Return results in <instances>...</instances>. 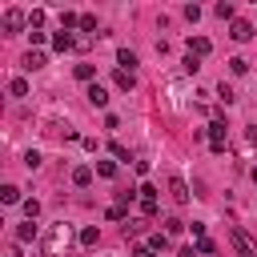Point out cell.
<instances>
[{"mask_svg": "<svg viewBox=\"0 0 257 257\" xmlns=\"http://www.w3.org/2000/svg\"><path fill=\"white\" fill-rule=\"evenodd\" d=\"M68 241H72L68 225H64V221H56V225H48V233H44V253H48V257H56L60 249H68Z\"/></svg>", "mask_w": 257, "mask_h": 257, "instance_id": "cell-1", "label": "cell"}, {"mask_svg": "<svg viewBox=\"0 0 257 257\" xmlns=\"http://www.w3.org/2000/svg\"><path fill=\"white\" fill-rule=\"evenodd\" d=\"M229 241H233L237 257H257V245L249 241V233H245V229H237V225H233V229H229Z\"/></svg>", "mask_w": 257, "mask_h": 257, "instance_id": "cell-2", "label": "cell"}, {"mask_svg": "<svg viewBox=\"0 0 257 257\" xmlns=\"http://www.w3.org/2000/svg\"><path fill=\"white\" fill-rule=\"evenodd\" d=\"M209 145H213V153H225V120L209 124Z\"/></svg>", "mask_w": 257, "mask_h": 257, "instance_id": "cell-3", "label": "cell"}, {"mask_svg": "<svg viewBox=\"0 0 257 257\" xmlns=\"http://www.w3.org/2000/svg\"><path fill=\"white\" fill-rule=\"evenodd\" d=\"M169 193H173V201H177V205H189V185H185L177 173L169 177Z\"/></svg>", "mask_w": 257, "mask_h": 257, "instance_id": "cell-4", "label": "cell"}, {"mask_svg": "<svg viewBox=\"0 0 257 257\" xmlns=\"http://www.w3.org/2000/svg\"><path fill=\"white\" fill-rule=\"evenodd\" d=\"M24 24H28V16H24L20 8H8V12H4V28H8V32H20Z\"/></svg>", "mask_w": 257, "mask_h": 257, "instance_id": "cell-5", "label": "cell"}, {"mask_svg": "<svg viewBox=\"0 0 257 257\" xmlns=\"http://www.w3.org/2000/svg\"><path fill=\"white\" fill-rule=\"evenodd\" d=\"M84 96H88V104H92V108H104V104H108V92H104L100 84H88V92H84Z\"/></svg>", "mask_w": 257, "mask_h": 257, "instance_id": "cell-6", "label": "cell"}, {"mask_svg": "<svg viewBox=\"0 0 257 257\" xmlns=\"http://www.w3.org/2000/svg\"><path fill=\"white\" fill-rule=\"evenodd\" d=\"M229 36H233V40H249V36H253V24H249V20H233Z\"/></svg>", "mask_w": 257, "mask_h": 257, "instance_id": "cell-7", "label": "cell"}, {"mask_svg": "<svg viewBox=\"0 0 257 257\" xmlns=\"http://www.w3.org/2000/svg\"><path fill=\"white\" fill-rule=\"evenodd\" d=\"M209 48H213V44H209L205 36H189V52H193V56H205Z\"/></svg>", "mask_w": 257, "mask_h": 257, "instance_id": "cell-8", "label": "cell"}, {"mask_svg": "<svg viewBox=\"0 0 257 257\" xmlns=\"http://www.w3.org/2000/svg\"><path fill=\"white\" fill-rule=\"evenodd\" d=\"M88 181H92V169H88V165H76V169H72V185H80V189H84Z\"/></svg>", "mask_w": 257, "mask_h": 257, "instance_id": "cell-9", "label": "cell"}, {"mask_svg": "<svg viewBox=\"0 0 257 257\" xmlns=\"http://www.w3.org/2000/svg\"><path fill=\"white\" fill-rule=\"evenodd\" d=\"M169 92H173V104L181 108L185 104V80H169Z\"/></svg>", "mask_w": 257, "mask_h": 257, "instance_id": "cell-10", "label": "cell"}, {"mask_svg": "<svg viewBox=\"0 0 257 257\" xmlns=\"http://www.w3.org/2000/svg\"><path fill=\"white\" fill-rule=\"evenodd\" d=\"M24 68H28V72L44 68V52H28V56H24Z\"/></svg>", "mask_w": 257, "mask_h": 257, "instance_id": "cell-11", "label": "cell"}, {"mask_svg": "<svg viewBox=\"0 0 257 257\" xmlns=\"http://www.w3.org/2000/svg\"><path fill=\"white\" fill-rule=\"evenodd\" d=\"M116 60L124 64V72H133V68H137V52H128V48H120V52H116Z\"/></svg>", "mask_w": 257, "mask_h": 257, "instance_id": "cell-12", "label": "cell"}, {"mask_svg": "<svg viewBox=\"0 0 257 257\" xmlns=\"http://www.w3.org/2000/svg\"><path fill=\"white\" fill-rule=\"evenodd\" d=\"M0 201H4V205H16V201H20V189H16V185H4V189H0Z\"/></svg>", "mask_w": 257, "mask_h": 257, "instance_id": "cell-13", "label": "cell"}, {"mask_svg": "<svg viewBox=\"0 0 257 257\" xmlns=\"http://www.w3.org/2000/svg\"><path fill=\"white\" fill-rule=\"evenodd\" d=\"M52 44H56V52H68V48H72V36H68V32H56Z\"/></svg>", "mask_w": 257, "mask_h": 257, "instance_id": "cell-14", "label": "cell"}, {"mask_svg": "<svg viewBox=\"0 0 257 257\" xmlns=\"http://www.w3.org/2000/svg\"><path fill=\"white\" fill-rule=\"evenodd\" d=\"M112 80H116V88H133V84H137V76H133V72H124V68H120Z\"/></svg>", "mask_w": 257, "mask_h": 257, "instance_id": "cell-15", "label": "cell"}, {"mask_svg": "<svg viewBox=\"0 0 257 257\" xmlns=\"http://www.w3.org/2000/svg\"><path fill=\"white\" fill-rule=\"evenodd\" d=\"M217 96H221L225 104H233V100H237V92H233V84H225V80L217 84Z\"/></svg>", "mask_w": 257, "mask_h": 257, "instance_id": "cell-16", "label": "cell"}, {"mask_svg": "<svg viewBox=\"0 0 257 257\" xmlns=\"http://www.w3.org/2000/svg\"><path fill=\"white\" fill-rule=\"evenodd\" d=\"M96 241H100V229H96V225H88V229L80 233V245H96Z\"/></svg>", "mask_w": 257, "mask_h": 257, "instance_id": "cell-17", "label": "cell"}, {"mask_svg": "<svg viewBox=\"0 0 257 257\" xmlns=\"http://www.w3.org/2000/svg\"><path fill=\"white\" fill-rule=\"evenodd\" d=\"M141 213L145 217H157V197H141Z\"/></svg>", "mask_w": 257, "mask_h": 257, "instance_id": "cell-18", "label": "cell"}, {"mask_svg": "<svg viewBox=\"0 0 257 257\" xmlns=\"http://www.w3.org/2000/svg\"><path fill=\"white\" fill-rule=\"evenodd\" d=\"M165 245H169V233H153V237H149V249H153V253L165 249Z\"/></svg>", "mask_w": 257, "mask_h": 257, "instance_id": "cell-19", "label": "cell"}, {"mask_svg": "<svg viewBox=\"0 0 257 257\" xmlns=\"http://www.w3.org/2000/svg\"><path fill=\"white\" fill-rule=\"evenodd\" d=\"M12 96H28V80H24V76L12 80Z\"/></svg>", "mask_w": 257, "mask_h": 257, "instance_id": "cell-20", "label": "cell"}, {"mask_svg": "<svg viewBox=\"0 0 257 257\" xmlns=\"http://www.w3.org/2000/svg\"><path fill=\"white\" fill-rule=\"evenodd\" d=\"M108 149H112V157H116V161H133V157H128V149H124V145H120V141H112V145H108Z\"/></svg>", "mask_w": 257, "mask_h": 257, "instance_id": "cell-21", "label": "cell"}, {"mask_svg": "<svg viewBox=\"0 0 257 257\" xmlns=\"http://www.w3.org/2000/svg\"><path fill=\"white\" fill-rule=\"evenodd\" d=\"M96 173H100V177H116V165H112V161H96Z\"/></svg>", "mask_w": 257, "mask_h": 257, "instance_id": "cell-22", "label": "cell"}, {"mask_svg": "<svg viewBox=\"0 0 257 257\" xmlns=\"http://www.w3.org/2000/svg\"><path fill=\"white\" fill-rule=\"evenodd\" d=\"M16 237H20V241H32V237H36V225H32V221H28V225H20V229H16Z\"/></svg>", "mask_w": 257, "mask_h": 257, "instance_id": "cell-23", "label": "cell"}, {"mask_svg": "<svg viewBox=\"0 0 257 257\" xmlns=\"http://www.w3.org/2000/svg\"><path fill=\"white\" fill-rule=\"evenodd\" d=\"M181 229H185V225H181V221H177V217H169V221H165V233H169V237H177V233H181Z\"/></svg>", "mask_w": 257, "mask_h": 257, "instance_id": "cell-24", "label": "cell"}, {"mask_svg": "<svg viewBox=\"0 0 257 257\" xmlns=\"http://www.w3.org/2000/svg\"><path fill=\"white\" fill-rule=\"evenodd\" d=\"M229 68H233V72H245V68H249V60H245V56H233V60H229Z\"/></svg>", "mask_w": 257, "mask_h": 257, "instance_id": "cell-25", "label": "cell"}, {"mask_svg": "<svg viewBox=\"0 0 257 257\" xmlns=\"http://www.w3.org/2000/svg\"><path fill=\"white\" fill-rule=\"evenodd\" d=\"M36 213H40V201H24V217H28V221H32V217H36Z\"/></svg>", "mask_w": 257, "mask_h": 257, "instance_id": "cell-26", "label": "cell"}, {"mask_svg": "<svg viewBox=\"0 0 257 257\" xmlns=\"http://www.w3.org/2000/svg\"><path fill=\"white\" fill-rule=\"evenodd\" d=\"M76 76L80 80H92V64H76Z\"/></svg>", "mask_w": 257, "mask_h": 257, "instance_id": "cell-27", "label": "cell"}, {"mask_svg": "<svg viewBox=\"0 0 257 257\" xmlns=\"http://www.w3.org/2000/svg\"><path fill=\"white\" fill-rule=\"evenodd\" d=\"M24 165H28V169H36V165H40V153H36V149H32V153H24Z\"/></svg>", "mask_w": 257, "mask_h": 257, "instance_id": "cell-28", "label": "cell"}, {"mask_svg": "<svg viewBox=\"0 0 257 257\" xmlns=\"http://www.w3.org/2000/svg\"><path fill=\"white\" fill-rule=\"evenodd\" d=\"M108 221H124V205H112L108 209Z\"/></svg>", "mask_w": 257, "mask_h": 257, "instance_id": "cell-29", "label": "cell"}, {"mask_svg": "<svg viewBox=\"0 0 257 257\" xmlns=\"http://www.w3.org/2000/svg\"><path fill=\"white\" fill-rule=\"evenodd\" d=\"M213 249H217V245H213L209 237H201V241H197V253H213Z\"/></svg>", "mask_w": 257, "mask_h": 257, "instance_id": "cell-30", "label": "cell"}, {"mask_svg": "<svg viewBox=\"0 0 257 257\" xmlns=\"http://www.w3.org/2000/svg\"><path fill=\"white\" fill-rule=\"evenodd\" d=\"M133 257H153V249L145 245V249H133Z\"/></svg>", "mask_w": 257, "mask_h": 257, "instance_id": "cell-31", "label": "cell"}, {"mask_svg": "<svg viewBox=\"0 0 257 257\" xmlns=\"http://www.w3.org/2000/svg\"><path fill=\"white\" fill-rule=\"evenodd\" d=\"M177 257H197V249H189V245H185V249H181Z\"/></svg>", "mask_w": 257, "mask_h": 257, "instance_id": "cell-32", "label": "cell"}, {"mask_svg": "<svg viewBox=\"0 0 257 257\" xmlns=\"http://www.w3.org/2000/svg\"><path fill=\"white\" fill-rule=\"evenodd\" d=\"M253 181H257V165H253Z\"/></svg>", "mask_w": 257, "mask_h": 257, "instance_id": "cell-33", "label": "cell"}]
</instances>
